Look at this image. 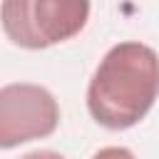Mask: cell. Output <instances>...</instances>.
Segmentation results:
<instances>
[{
	"label": "cell",
	"instance_id": "1",
	"mask_svg": "<svg viewBox=\"0 0 159 159\" xmlns=\"http://www.w3.org/2000/svg\"><path fill=\"white\" fill-rule=\"evenodd\" d=\"M159 97V55L144 42H119L99 60L89 87L87 109L104 129L139 124Z\"/></svg>",
	"mask_w": 159,
	"mask_h": 159
},
{
	"label": "cell",
	"instance_id": "2",
	"mask_svg": "<svg viewBox=\"0 0 159 159\" xmlns=\"http://www.w3.org/2000/svg\"><path fill=\"white\" fill-rule=\"evenodd\" d=\"M89 7V0H2V32L17 47L45 50L77 37Z\"/></svg>",
	"mask_w": 159,
	"mask_h": 159
},
{
	"label": "cell",
	"instance_id": "4",
	"mask_svg": "<svg viewBox=\"0 0 159 159\" xmlns=\"http://www.w3.org/2000/svg\"><path fill=\"white\" fill-rule=\"evenodd\" d=\"M92 159H137L127 147H104V149H99Z\"/></svg>",
	"mask_w": 159,
	"mask_h": 159
},
{
	"label": "cell",
	"instance_id": "3",
	"mask_svg": "<svg viewBox=\"0 0 159 159\" xmlns=\"http://www.w3.org/2000/svg\"><path fill=\"white\" fill-rule=\"evenodd\" d=\"M60 124V107L50 89L12 82L0 89V147L12 149L50 137Z\"/></svg>",
	"mask_w": 159,
	"mask_h": 159
},
{
	"label": "cell",
	"instance_id": "5",
	"mask_svg": "<svg viewBox=\"0 0 159 159\" xmlns=\"http://www.w3.org/2000/svg\"><path fill=\"white\" fill-rule=\"evenodd\" d=\"M20 159H65V157L52 152V149H37V152H30V154H25Z\"/></svg>",
	"mask_w": 159,
	"mask_h": 159
}]
</instances>
